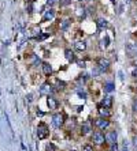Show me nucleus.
Returning a JSON list of instances; mask_svg holds the SVG:
<instances>
[{
  "label": "nucleus",
  "instance_id": "1",
  "mask_svg": "<svg viewBox=\"0 0 137 151\" xmlns=\"http://www.w3.org/2000/svg\"><path fill=\"white\" fill-rule=\"evenodd\" d=\"M48 133H50L48 127L41 123V124L38 125V128H37V136H38V139H45L47 136H48Z\"/></svg>",
  "mask_w": 137,
  "mask_h": 151
},
{
  "label": "nucleus",
  "instance_id": "2",
  "mask_svg": "<svg viewBox=\"0 0 137 151\" xmlns=\"http://www.w3.org/2000/svg\"><path fill=\"white\" fill-rule=\"evenodd\" d=\"M52 123H54V125L56 127V128H60V127L63 125V123H64L63 114H60V113H56V114L54 116V120H52Z\"/></svg>",
  "mask_w": 137,
  "mask_h": 151
},
{
  "label": "nucleus",
  "instance_id": "3",
  "mask_svg": "<svg viewBox=\"0 0 137 151\" xmlns=\"http://www.w3.org/2000/svg\"><path fill=\"white\" fill-rule=\"evenodd\" d=\"M92 140L96 143V144H101V143H104V135L100 132V131H96L93 133V136H92Z\"/></svg>",
  "mask_w": 137,
  "mask_h": 151
},
{
  "label": "nucleus",
  "instance_id": "4",
  "mask_svg": "<svg viewBox=\"0 0 137 151\" xmlns=\"http://www.w3.org/2000/svg\"><path fill=\"white\" fill-rule=\"evenodd\" d=\"M95 125L97 127V128H100V129H106L110 125V121L106 120V119H96Z\"/></svg>",
  "mask_w": 137,
  "mask_h": 151
},
{
  "label": "nucleus",
  "instance_id": "5",
  "mask_svg": "<svg viewBox=\"0 0 137 151\" xmlns=\"http://www.w3.org/2000/svg\"><path fill=\"white\" fill-rule=\"evenodd\" d=\"M104 140L106 142H108L110 144L117 142V132H115V131H110V132H107L104 135Z\"/></svg>",
  "mask_w": 137,
  "mask_h": 151
},
{
  "label": "nucleus",
  "instance_id": "6",
  "mask_svg": "<svg viewBox=\"0 0 137 151\" xmlns=\"http://www.w3.org/2000/svg\"><path fill=\"white\" fill-rule=\"evenodd\" d=\"M52 91H54V90H52V86L48 85V83H44V85L40 87V94H43V95H44V94L50 95Z\"/></svg>",
  "mask_w": 137,
  "mask_h": 151
},
{
  "label": "nucleus",
  "instance_id": "7",
  "mask_svg": "<svg viewBox=\"0 0 137 151\" xmlns=\"http://www.w3.org/2000/svg\"><path fill=\"white\" fill-rule=\"evenodd\" d=\"M99 67H100V70L101 71H107L108 70V67H110V61L107 60V59H99Z\"/></svg>",
  "mask_w": 137,
  "mask_h": 151
},
{
  "label": "nucleus",
  "instance_id": "8",
  "mask_svg": "<svg viewBox=\"0 0 137 151\" xmlns=\"http://www.w3.org/2000/svg\"><path fill=\"white\" fill-rule=\"evenodd\" d=\"M47 103H48L50 109H58V101H56L55 98L50 97V95H48V98H47Z\"/></svg>",
  "mask_w": 137,
  "mask_h": 151
},
{
  "label": "nucleus",
  "instance_id": "9",
  "mask_svg": "<svg viewBox=\"0 0 137 151\" xmlns=\"http://www.w3.org/2000/svg\"><path fill=\"white\" fill-rule=\"evenodd\" d=\"M74 48L77 49V50H80V52H84V50L87 49V44H85L84 41H78V42L74 44Z\"/></svg>",
  "mask_w": 137,
  "mask_h": 151
},
{
  "label": "nucleus",
  "instance_id": "10",
  "mask_svg": "<svg viewBox=\"0 0 137 151\" xmlns=\"http://www.w3.org/2000/svg\"><path fill=\"white\" fill-rule=\"evenodd\" d=\"M97 110H99V114L104 116V117H108V116L111 114V113H110V110H108V108L103 106V105H101V106H99V109H97Z\"/></svg>",
  "mask_w": 137,
  "mask_h": 151
},
{
  "label": "nucleus",
  "instance_id": "11",
  "mask_svg": "<svg viewBox=\"0 0 137 151\" xmlns=\"http://www.w3.org/2000/svg\"><path fill=\"white\" fill-rule=\"evenodd\" d=\"M43 71H44L45 75H51V72H52V67H51L48 63H44V64H43Z\"/></svg>",
  "mask_w": 137,
  "mask_h": 151
},
{
  "label": "nucleus",
  "instance_id": "12",
  "mask_svg": "<svg viewBox=\"0 0 137 151\" xmlns=\"http://www.w3.org/2000/svg\"><path fill=\"white\" fill-rule=\"evenodd\" d=\"M111 103H113V97H106L104 99H103L101 105L106 108H111Z\"/></svg>",
  "mask_w": 137,
  "mask_h": 151
},
{
  "label": "nucleus",
  "instance_id": "13",
  "mask_svg": "<svg viewBox=\"0 0 137 151\" xmlns=\"http://www.w3.org/2000/svg\"><path fill=\"white\" fill-rule=\"evenodd\" d=\"M55 17V11L52 8H50L48 11L45 12V15H44V21H48V19H52Z\"/></svg>",
  "mask_w": 137,
  "mask_h": 151
},
{
  "label": "nucleus",
  "instance_id": "14",
  "mask_svg": "<svg viewBox=\"0 0 137 151\" xmlns=\"http://www.w3.org/2000/svg\"><path fill=\"white\" fill-rule=\"evenodd\" d=\"M97 27H99V29H104V27H107V21L103 19V18L97 19Z\"/></svg>",
  "mask_w": 137,
  "mask_h": 151
},
{
  "label": "nucleus",
  "instance_id": "15",
  "mask_svg": "<svg viewBox=\"0 0 137 151\" xmlns=\"http://www.w3.org/2000/svg\"><path fill=\"white\" fill-rule=\"evenodd\" d=\"M64 54H66V59H67L68 61H74V53L70 49H67V50L64 52Z\"/></svg>",
  "mask_w": 137,
  "mask_h": 151
},
{
  "label": "nucleus",
  "instance_id": "16",
  "mask_svg": "<svg viewBox=\"0 0 137 151\" xmlns=\"http://www.w3.org/2000/svg\"><path fill=\"white\" fill-rule=\"evenodd\" d=\"M114 89H115L114 83H107V85L104 86V90L107 91V93H111V91H114Z\"/></svg>",
  "mask_w": 137,
  "mask_h": 151
},
{
  "label": "nucleus",
  "instance_id": "17",
  "mask_svg": "<svg viewBox=\"0 0 137 151\" xmlns=\"http://www.w3.org/2000/svg\"><path fill=\"white\" fill-rule=\"evenodd\" d=\"M91 132V125L89 124H84L82 125V133L84 135H87V133H89Z\"/></svg>",
  "mask_w": 137,
  "mask_h": 151
},
{
  "label": "nucleus",
  "instance_id": "18",
  "mask_svg": "<svg viewBox=\"0 0 137 151\" xmlns=\"http://www.w3.org/2000/svg\"><path fill=\"white\" fill-rule=\"evenodd\" d=\"M108 37H104V38H103V40H101V48H107V46H108Z\"/></svg>",
  "mask_w": 137,
  "mask_h": 151
},
{
  "label": "nucleus",
  "instance_id": "19",
  "mask_svg": "<svg viewBox=\"0 0 137 151\" xmlns=\"http://www.w3.org/2000/svg\"><path fill=\"white\" fill-rule=\"evenodd\" d=\"M47 151H56V147H55L52 143H48V144H47Z\"/></svg>",
  "mask_w": 137,
  "mask_h": 151
},
{
  "label": "nucleus",
  "instance_id": "20",
  "mask_svg": "<svg viewBox=\"0 0 137 151\" xmlns=\"http://www.w3.org/2000/svg\"><path fill=\"white\" fill-rule=\"evenodd\" d=\"M110 151H118V146H117V142L111 143V147H110Z\"/></svg>",
  "mask_w": 137,
  "mask_h": 151
},
{
  "label": "nucleus",
  "instance_id": "21",
  "mask_svg": "<svg viewBox=\"0 0 137 151\" xmlns=\"http://www.w3.org/2000/svg\"><path fill=\"white\" fill-rule=\"evenodd\" d=\"M82 151H93V147L89 146V144H87V146L82 147Z\"/></svg>",
  "mask_w": 137,
  "mask_h": 151
},
{
  "label": "nucleus",
  "instance_id": "22",
  "mask_svg": "<svg viewBox=\"0 0 137 151\" xmlns=\"http://www.w3.org/2000/svg\"><path fill=\"white\" fill-rule=\"evenodd\" d=\"M68 23H70V22H68V21H64V22L62 23V26H60V27H62V30H64V29H67Z\"/></svg>",
  "mask_w": 137,
  "mask_h": 151
},
{
  "label": "nucleus",
  "instance_id": "23",
  "mask_svg": "<svg viewBox=\"0 0 137 151\" xmlns=\"http://www.w3.org/2000/svg\"><path fill=\"white\" fill-rule=\"evenodd\" d=\"M70 1L71 0H60V6H67V4H70Z\"/></svg>",
  "mask_w": 137,
  "mask_h": 151
},
{
  "label": "nucleus",
  "instance_id": "24",
  "mask_svg": "<svg viewBox=\"0 0 137 151\" xmlns=\"http://www.w3.org/2000/svg\"><path fill=\"white\" fill-rule=\"evenodd\" d=\"M78 95L82 98H87V93H85V91H78Z\"/></svg>",
  "mask_w": 137,
  "mask_h": 151
},
{
  "label": "nucleus",
  "instance_id": "25",
  "mask_svg": "<svg viewBox=\"0 0 137 151\" xmlns=\"http://www.w3.org/2000/svg\"><path fill=\"white\" fill-rule=\"evenodd\" d=\"M55 3V0H47V6H50V7H52Z\"/></svg>",
  "mask_w": 137,
  "mask_h": 151
},
{
  "label": "nucleus",
  "instance_id": "26",
  "mask_svg": "<svg viewBox=\"0 0 137 151\" xmlns=\"http://www.w3.org/2000/svg\"><path fill=\"white\" fill-rule=\"evenodd\" d=\"M47 37H48V34H43V36L37 37V40H44V38H47Z\"/></svg>",
  "mask_w": 137,
  "mask_h": 151
},
{
  "label": "nucleus",
  "instance_id": "27",
  "mask_svg": "<svg viewBox=\"0 0 137 151\" xmlns=\"http://www.w3.org/2000/svg\"><path fill=\"white\" fill-rule=\"evenodd\" d=\"M123 151H129V148H128V144H126V142L123 143Z\"/></svg>",
  "mask_w": 137,
  "mask_h": 151
},
{
  "label": "nucleus",
  "instance_id": "28",
  "mask_svg": "<svg viewBox=\"0 0 137 151\" xmlns=\"http://www.w3.org/2000/svg\"><path fill=\"white\" fill-rule=\"evenodd\" d=\"M77 11H78V15H81V14L84 15V8H78Z\"/></svg>",
  "mask_w": 137,
  "mask_h": 151
},
{
  "label": "nucleus",
  "instance_id": "29",
  "mask_svg": "<svg viewBox=\"0 0 137 151\" xmlns=\"http://www.w3.org/2000/svg\"><path fill=\"white\" fill-rule=\"evenodd\" d=\"M133 144H134V147H136V148H137V136H136V138H134V139H133Z\"/></svg>",
  "mask_w": 137,
  "mask_h": 151
},
{
  "label": "nucleus",
  "instance_id": "30",
  "mask_svg": "<svg viewBox=\"0 0 137 151\" xmlns=\"http://www.w3.org/2000/svg\"><path fill=\"white\" fill-rule=\"evenodd\" d=\"M26 99L29 101V102H30V101H32V94H29V95L26 97Z\"/></svg>",
  "mask_w": 137,
  "mask_h": 151
},
{
  "label": "nucleus",
  "instance_id": "31",
  "mask_svg": "<svg viewBox=\"0 0 137 151\" xmlns=\"http://www.w3.org/2000/svg\"><path fill=\"white\" fill-rule=\"evenodd\" d=\"M78 66H80V67H85V63H84V61H78Z\"/></svg>",
  "mask_w": 137,
  "mask_h": 151
},
{
  "label": "nucleus",
  "instance_id": "32",
  "mask_svg": "<svg viewBox=\"0 0 137 151\" xmlns=\"http://www.w3.org/2000/svg\"><path fill=\"white\" fill-rule=\"evenodd\" d=\"M37 116H44V113H43V112H40V110H37Z\"/></svg>",
  "mask_w": 137,
  "mask_h": 151
},
{
  "label": "nucleus",
  "instance_id": "33",
  "mask_svg": "<svg viewBox=\"0 0 137 151\" xmlns=\"http://www.w3.org/2000/svg\"><path fill=\"white\" fill-rule=\"evenodd\" d=\"M133 76H137V70H134V71H133Z\"/></svg>",
  "mask_w": 137,
  "mask_h": 151
},
{
  "label": "nucleus",
  "instance_id": "34",
  "mask_svg": "<svg viewBox=\"0 0 137 151\" xmlns=\"http://www.w3.org/2000/svg\"><path fill=\"white\" fill-rule=\"evenodd\" d=\"M134 110L137 112V101H136V102H134Z\"/></svg>",
  "mask_w": 137,
  "mask_h": 151
},
{
  "label": "nucleus",
  "instance_id": "35",
  "mask_svg": "<svg viewBox=\"0 0 137 151\" xmlns=\"http://www.w3.org/2000/svg\"><path fill=\"white\" fill-rule=\"evenodd\" d=\"M134 48H136V49H137V44H136V45H134Z\"/></svg>",
  "mask_w": 137,
  "mask_h": 151
},
{
  "label": "nucleus",
  "instance_id": "36",
  "mask_svg": "<svg viewBox=\"0 0 137 151\" xmlns=\"http://www.w3.org/2000/svg\"><path fill=\"white\" fill-rule=\"evenodd\" d=\"M71 151H75V150H71Z\"/></svg>",
  "mask_w": 137,
  "mask_h": 151
},
{
  "label": "nucleus",
  "instance_id": "37",
  "mask_svg": "<svg viewBox=\"0 0 137 151\" xmlns=\"http://www.w3.org/2000/svg\"><path fill=\"white\" fill-rule=\"evenodd\" d=\"M136 66H137V63H136Z\"/></svg>",
  "mask_w": 137,
  "mask_h": 151
},
{
  "label": "nucleus",
  "instance_id": "38",
  "mask_svg": "<svg viewBox=\"0 0 137 151\" xmlns=\"http://www.w3.org/2000/svg\"><path fill=\"white\" fill-rule=\"evenodd\" d=\"M136 151H137V150H136Z\"/></svg>",
  "mask_w": 137,
  "mask_h": 151
}]
</instances>
